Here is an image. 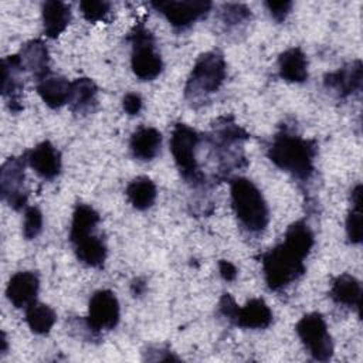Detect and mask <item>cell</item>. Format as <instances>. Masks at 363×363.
<instances>
[{"label":"cell","instance_id":"6da1fadb","mask_svg":"<svg viewBox=\"0 0 363 363\" xmlns=\"http://www.w3.org/2000/svg\"><path fill=\"white\" fill-rule=\"evenodd\" d=\"M315 237L305 220H296L288 225L284 240L275 247L261 254V265L267 286L274 291H282L298 281L306 271L308 258Z\"/></svg>","mask_w":363,"mask_h":363},{"label":"cell","instance_id":"7a4b0ae2","mask_svg":"<svg viewBox=\"0 0 363 363\" xmlns=\"http://www.w3.org/2000/svg\"><path fill=\"white\" fill-rule=\"evenodd\" d=\"M268 159L281 170L299 182H309L315 173L316 142L303 139L288 129L274 135L268 149Z\"/></svg>","mask_w":363,"mask_h":363},{"label":"cell","instance_id":"3957f363","mask_svg":"<svg viewBox=\"0 0 363 363\" xmlns=\"http://www.w3.org/2000/svg\"><path fill=\"white\" fill-rule=\"evenodd\" d=\"M227 77V64L220 50L203 52L196 60L184 86V98L193 108L201 106L217 92Z\"/></svg>","mask_w":363,"mask_h":363},{"label":"cell","instance_id":"277c9868","mask_svg":"<svg viewBox=\"0 0 363 363\" xmlns=\"http://www.w3.org/2000/svg\"><path fill=\"white\" fill-rule=\"evenodd\" d=\"M233 211L245 231L261 234L269 223V208L261 190L247 177H234L230 182Z\"/></svg>","mask_w":363,"mask_h":363},{"label":"cell","instance_id":"5b68a950","mask_svg":"<svg viewBox=\"0 0 363 363\" xmlns=\"http://www.w3.org/2000/svg\"><path fill=\"white\" fill-rule=\"evenodd\" d=\"M200 142V135L186 123H176L170 135V152L174 159L180 176L193 186L204 182V174L200 172L196 149Z\"/></svg>","mask_w":363,"mask_h":363},{"label":"cell","instance_id":"8992f818","mask_svg":"<svg viewBox=\"0 0 363 363\" xmlns=\"http://www.w3.org/2000/svg\"><path fill=\"white\" fill-rule=\"evenodd\" d=\"M248 138V132L237 125L233 116H225L220 123L214 125L210 135V145L218 156L220 172L225 174L231 169L240 167V162L244 160L241 145Z\"/></svg>","mask_w":363,"mask_h":363},{"label":"cell","instance_id":"52a82bcc","mask_svg":"<svg viewBox=\"0 0 363 363\" xmlns=\"http://www.w3.org/2000/svg\"><path fill=\"white\" fill-rule=\"evenodd\" d=\"M128 40L132 44L130 67L133 74L142 81L157 78L163 69V61L156 51L153 34L139 24L129 33Z\"/></svg>","mask_w":363,"mask_h":363},{"label":"cell","instance_id":"ba28073f","mask_svg":"<svg viewBox=\"0 0 363 363\" xmlns=\"http://www.w3.org/2000/svg\"><path fill=\"white\" fill-rule=\"evenodd\" d=\"M296 335L302 345L316 362H328L333 356V340L325 318L319 312L303 315L296 326Z\"/></svg>","mask_w":363,"mask_h":363},{"label":"cell","instance_id":"9c48e42d","mask_svg":"<svg viewBox=\"0 0 363 363\" xmlns=\"http://www.w3.org/2000/svg\"><path fill=\"white\" fill-rule=\"evenodd\" d=\"M27 164L26 153L23 156L9 157L0 169V194L1 199L16 211L27 207V191L24 189V169Z\"/></svg>","mask_w":363,"mask_h":363},{"label":"cell","instance_id":"30bf717a","mask_svg":"<svg viewBox=\"0 0 363 363\" xmlns=\"http://www.w3.org/2000/svg\"><path fill=\"white\" fill-rule=\"evenodd\" d=\"M150 6L164 16L176 30H186L193 26L197 20L206 17L213 7L211 1L207 0H167V1H152Z\"/></svg>","mask_w":363,"mask_h":363},{"label":"cell","instance_id":"8fae6325","mask_svg":"<svg viewBox=\"0 0 363 363\" xmlns=\"http://www.w3.org/2000/svg\"><path fill=\"white\" fill-rule=\"evenodd\" d=\"M121 318V308L116 295L109 289L95 291L88 302V316L85 323L92 333L116 328Z\"/></svg>","mask_w":363,"mask_h":363},{"label":"cell","instance_id":"7c38bea8","mask_svg":"<svg viewBox=\"0 0 363 363\" xmlns=\"http://www.w3.org/2000/svg\"><path fill=\"white\" fill-rule=\"evenodd\" d=\"M363 67L362 61H352L336 71L328 72L323 77V85L326 89L335 92L339 98H347L362 89Z\"/></svg>","mask_w":363,"mask_h":363},{"label":"cell","instance_id":"4fadbf2b","mask_svg":"<svg viewBox=\"0 0 363 363\" xmlns=\"http://www.w3.org/2000/svg\"><path fill=\"white\" fill-rule=\"evenodd\" d=\"M24 71L20 55H7L1 61V95L11 112H20L21 105V72Z\"/></svg>","mask_w":363,"mask_h":363},{"label":"cell","instance_id":"5bb4252c","mask_svg":"<svg viewBox=\"0 0 363 363\" xmlns=\"http://www.w3.org/2000/svg\"><path fill=\"white\" fill-rule=\"evenodd\" d=\"M40 289V278L34 271H18L7 282L6 296L9 302L17 308H28L37 301Z\"/></svg>","mask_w":363,"mask_h":363},{"label":"cell","instance_id":"9a60e30c","mask_svg":"<svg viewBox=\"0 0 363 363\" xmlns=\"http://www.w3.org/2000/svg\"><path fill=\"white\" fill-rule=\"evenodd\" d=\"M27 163L44 180H52L61 173V153L50 142L44 140L26 152Z\"/></svg>","mask_w":363,"mask_h":363},{"label":"cell","instance_id":"2e32d148","mask_svg":"<svg viewBox=\"0 0 363 363\" xmlns=\"http://www.w3.org/2000/svg\"><path fill=\"white\" fill-rule=\"evenodd\" d=\"M274 315L267 302L261 298L250 299L244 306L235 308L228 322L242 329H267L272 323Z\"/></svg>","mask_w":363,"mask_h":363},{"label":"cell","instance_id":"e0dca14e","mask_svg":"<svg viewBox=\"0 0 363 363\" xmlns=\"http://www.w3.org/2000/svg\"><path fill=\"white\" fill-rule=\"evenodd\" d=\"M18 55H20L24 71H30L37 82L51 74L50 65H48L50 62L48 50L41 40L27 41L21 47Z\"/></svg>","mask_w":363,"mask_h":363},{"label":"cell","instance_id":"ac0fdd59","mask_svg":"<svg viewBox=\"0 0 363 363\" xmlns=\"http://www.w3.org/2000/svg\"><path fill=\"white\" fill-rule=\"evenodd\" d=\"M98 86L86 77L77 78L71 82V92L68 105L72 112L78 115H88L95 111L98 105Z\"/></svg>","mask_w":363,"mask_h":363},{"label":"cell","instance_id":"d6986e66","mask_svg":"<svg viewBox=\"0 0 363 363\" xmlns=\"http://www.w3.org/2000/svg\"><path fill=\"white\" fill-rule=\"evenodd\" d=\"M162 146V133L152 126L138 128L129 140L132 156L142 162H149L157 156Z\"/></svg>","mask_w":363,"mask_h":363},{"label":"cell","instance_id":"ffe728a7","mask_svg":"<svg viewBox=\"0 0 363 363\" xmlns=\"http://www.w3.org/2000/svg\"><path fill=\"white\" fill-rule=\"evenodd\" d=\"M279 77L286 82L302 84L308 79V60L299 47H291L278 57Z\"/></svg>","mask_w":363,"mask_h":363},{"label":"cell","instance_id":"44dd1931","mask_svg":"<svg viewBox=\"0 0 363 363\" xmlns=\"http://www.w3.org/2000/svg\"><path fill=\"white\" fill-rule=\"evenodd\" d=\"M329 295L335 303L347 308H354L360 315L362 285L359 279H356L353 275L345 272L335 277V279L332 281Z\"/></svg>","mask_w":363,"mask_h":363},{"label":"cell","instance_id":"7402d4cb","mask_svg":"<svg viewBox=\"0 0 363 363\" xmlns=\"http://www.w3.org/2000/svg\"><path fill=\"white\" fill-rule=\"evenodd\" d=\"M43 30L48 38H57L65 31L71 21V7L69 4L58 0H48L43 3L41 7Z\"/></svg>","mask_w":363,"mask_h":363},{"label":"cell","instance_id":"603a6c76","mask_svg":"<svg viewBox=\"0 0 363 363\" xmlns=\"http://www.w3.org/2000/svg\"><path fill=\"white\" fill-rule=\"evenodd\" d=\"M71 82L61 75L50 74L37 82V94L51 109H60L68 104Z\"/></svg>","mask_w":363,"mask_h":363},{"label":"cell","instance_id":"cb8c5ba5","mask_svg":"<svg viewBox=\"0 0 363 363\" xmlns=\"http://www.w3.org/2000/svg\"><path fill=\"white\" fill-rule=\"evenodd\" d=\"M99 214L98 211L89 206L79 203L75 206L72 213V221L69 228V241L71 244L95 234V228L99 223Z\"/></svg>","mask_w":363,"mask_h":363},{"label":"cell","instance_id":"d4e9b609","mask_svg":"<svg viewBox=\"0 0 363 363\" xmlns=\"http://www.w3.org/2000/svg\"><path fill=\"white\" fill-rule=\"evenodd\" d=\"M72 245H74L75 255L81 264L92 268L104 267L108 255V250H106L105 241L101 237L92 234L74 242Z\"/></svg>","mask_w":363,"mask_h":363},{"label":"cell","instance_id":"484cf974","mask_svg":"<svg viewBox=\"0 0 363 363\" xmlns=\"http://www.w3.org/2000/svg\"><path fill=\"white\" fill-rule=\"evenodd\" d=\"M125 194L133 208L143 211L155 204L157 197V189L155 182L147 176H138L132 182H129Z\"/></svg>","mask_w":363,"mask_h":363},{"label":"cell","instance_id":"4316f807","mask_svg":"<svg viewBox=\"0 0 363 363\" xmlns=\"http://www.w3.org/2000/svg\"><path fill=\"white\" fill-rule=\"evenodd\" d=\"M57 320L54 309L45 303L34 302L26 308V322L35 335H48Z\"/></svg>","mask_w":363,"mask_h":363},{"label":"cell","instance_id":"83f0119b","mask_svg":"<svg viewBox=\"0 0 363 363\" xmlns=\"http://www.w3.org/2000/svg\"><path fill=\"white\" fill-rule=\"evenodd\" d=\"M352 208L346 217V235L349 242L360 244L363 237L362 230V184H356L350 194Z\"/></svg>","mask_w":363,"mask_h":363},{"label":"cell","instance_id":"f1b7e54d","mask_svg":"<svg viewBox=\"0 0 363 363\" xmlns=\"http://www.w3.org/2000/svg\"><path fill=\"white\" fill-rule=\"evenodd\" d=\"M220 18L227 27H235L251 18V10L245 4L225 3L220 7Z\"/></svg>","mask_w":363,"mask_h":363},{"label":"cell","instance_id":"f546056e","mask_svg":"<svg viewBox=\"0 0 363 363\" xmlns=\"http://www.w3.org/2000/svg\"><path fill=\"white\" fill-rule=\"evenodd\" d=\"M43 231V213L35 206H27L24 208L23 220V237L26 240H34Z\"/></svg>","mask_w":363,"mask_h":363},{"label":"cell","instance_id":"4dcf8cb0","mask_svg":"<svg viewBox=\"0 0 363 363\" xmlns=\"http://www.w3.org/2000/svg\"><path fill=\"white\" fill-rule=\"evenodd\" d=\"M79 10L86 21L95 23L106 17L111 10V3L105 0H84L79 3Z\"/></svg>","mask_w":363,"mask_h":363},{"label":"cell","instance_id":"1f68e13d","mask_svg":"<svg viewBox=\"0 0 363 363\" xmlns=\"http://www.w3.org/2000/svg\"><path fill=\"white\" fill-rule=\"evenodd\" d=\"M265 7L268 9L269 14L272 16L274 20H277L278 23H282L286 16L289 14L291 9H292V1H265Z\"/></svg>","mask_w":363,"mask_h":363},{"label":"cell","instance_id":"d6a6232c","mask_svg":"<svg viewBox=\"0 0 363 363\" xmlns=\"http://www.w3.org/2000/svg\"><path fill=\"white\" fill-rule=\"evenodd\" d=\"M142 105H143L142 96L136 92H128L122 99V108L130 116L138 115L142 109Z\"/></svg>","mask_w":363,"mask_h":363},{"label":"cell","instance_id":"836d02e7","mask_svg":"<svg viewBox=\"0 0 363 363\" xmlns=\"http://www.w3.org/2000/svg\"><path fill=\"white\" fill-rule=\"evenodd\" d=\"M218 271H220L221 278L224 281H227V282L234 281L237 278V275H238L237 267L233 262L227 261V259H220L218 261Z\"/></svg>","mask_w":363,"mask_h":363},{"label":"cell","instance_id":"e575fe53","mask_svg":"<svg viewBox=\"0 0 363 363\" xmlns=\"http://www.w3.org/2000/svg\"><path fill=\"white\" fill-rule=\"evenodd\" d=\"M130 291L133 294V296H140L145 294L146 291V282L142 278H136L133 279V282L130 284Z\"/></svg>","mask_w":363,"mask_h":363},{"label":"cell","instance_id":"d590c367","mask_svg":"<svg viewBox=\"0 0 363 363\" xmlns=\"http://www.w3.org/2000/svg\"><path fill=\"white\" fill-rule=\"evenodd\" d=\"M1 343H3V347H1V354H4L7 352V339H6V333L3 332L1 333Z\"/></svg>","mask_w":363,"mask_h":363}]
</instances>
